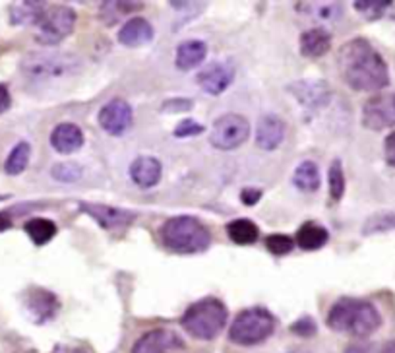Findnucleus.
<instances>
[{"mask_svg": "<svg viewBox=\"0 0 395 353\" xmlns=\"http://www.w3.org/2000/svg\"><path fill=\"white\" fill-rule=\"evenodd\" d=\"M337 67L343 80L359 91H378L389 84L386 60L362 37L353 39L339 49Z\"/></svg>", "mask_w": 395, "mask_h": 353, "instance_id": "nucleus-1", "label": "nucleus"}, {"mask_svg": "<svg viewBox=\"0 0 395 353\" xmlns=\"http://www.w3.org/2000/svg\"><path fill=\"white\" fill-rule=\"evenodd\" d=\"M382 317L370 301L343 297L329 309L328 326L336 332H345L351 336H368L380 328Z\"/></svg>", "mask_w": 395, "mask_h": 353, "instance_id": "nucleus-2", "label": "nucleus"}, {"mask_svg": "<svg viewBox=\"0 0 395 353\" xmlns=\"http://www.w3.org/2000/svg\"><path fill=\"white\" fill-rule=\"evenodd\" d=\"M163 245L176 254H196L204 252L212 243V233L204 223L192 215L171 218L159 229Z\"/></svg>", "mask_w": 395, "mask_h": 353, "instance_id": "nucleus-3", "label": "nucleus"}, {"mask_svg": "<svg viewBox=\"0 0 395 353\" xmlns=\"http://www.w3.org/2000/svg\"><path fill=\"white\" fill-rule=\"evenodd\" d=\"M227 318L229 310L225 303L215 299V297H205L186 309V313L181 318V324L192 338L213 340L217 338L221 330L225 328Z\"/></svg>", "mask_w": 395, "mask_h": 353, "instance_id": "nucleus-4", "label": "nucleus"}, {"mask_svg": "<svg viewBox=\"0 0 395 353\" xmlns=\"http://www.w3.org/2000/svg\"><path fill=\"white\" fill-rule=\"evenodd\" d=\"M275 330V317L268 309L252 307L242 310L229 328V340L236 346H258Z\"/></svg>", "mask_w": 395, "mask_h": 353, "instance_id": "nucleus-5", "label": "nucleus"}, {"mask_svg": "<svg viewBox=\"0 0 395 353\" xmlns=\"http://www.w3.org/2000/svg\"><path fill=\"white\" fill-rule=\"evenodd\" d=\"M74 26H76V12L70 6L57 4L43 12L37 23L35 39L43 45H57L72 33Z\"/></svg>", "mask_w": 395, "mask_h": 353, "instance_id": "nucleus-6", "label": "nucleus"}, {"mask_svg": "<svg viewBox=\"0 0 395 353\" xmlns=\"http://www.w3.org/2000/svg\"><path fill=\"white\" fill-rule=\"evenodd\" d=\"M248 121L242 115L231 113V115H223L215 121L210 142L213 144V147L227 152V150H236L239 146H242L244 142L248 140Z\"/></svg>", "mask_w": 395, "mask_h": 353, "instance_id": "nucleus-7", "label": "nucleus"}, {"mask_svg": "<svg viewBox=\"0 0 395 353\" xmlns=\"http://www.w3.org/2000/svg\"><path fill=\"white\" fill-rule=\"evenodd\" d=\"M181 349H184V342L178 338V334L157 328L139 336L132 353H178Z\"/></svg>", "mask_w": 395, "mask_h": 353, "instance_id": "nucleus-8", "label": "nucleus"}, {"mask_svg": "<svg viewBox=\"0 0 395 353\" xmlns=\"http://www.w3.org/2000/svg\"><path fill=\"white\" fill-rule=\"evenodd\" d=\"M80 210L91 215L103 229H126L136 220V213L125 208H113L96 202H80Z\"/></svg>", "mask_w": 395, "mask_h": 353, "instance_id": "nucleus-9", "label": "nucleus"}, {"mask_svg": "<svg viewBox=\"0 0 395 353\" xmlns=\"http://www.w3.org/2000/svg\"><path fill=\"white\" fill-rule=\"evenodd\" d=\"M362 125L370 130H384L395 125V103L391 97L376 96L362 107Z\"/></svg>", "mask_w": 395, "mask_h": 353, "instance_id": "nucleus-10", "label": "nucleus"}, {"mask_svg": "<svg viewBox=\"0 0 395 353\" xmlns=\"http://www.w3.org/2000/svg\"><path fill=\"white\" fill-rule=\"evenodd\" d=\"M132 118H134V113H132L130 105L126 103L125 99H113L99 113V125L110 136H120L130 128Z\"/></svg>", "mask_w": 395, "mask_h": 353, "instance_id": "nucleus-11", "label": "nucleus"}, {"mask_svg": "<svg viewBox=\"0 0 395 353\" xmlns=\"http://www.w3.org/2000/svg\"><path fill=\"white\" fill-rule=\"evenodd\" d=\"M23 74L31 80H47L57 78L66 70V60L57 55H41V52H30L22 62Z\"/></svg>", "mask_w": 395, "mask_h": 353, "instance_id": "nucleus-12", "label": "nucleus"}, {"mask_svg": "<svg viewBox=\"0 0 395 353\" xmlns=\"http://www.w3.org/2000/svg\"><path fill=\"white\" fill-rule=\"evenodd\" d=\"M25 309L30 310L35 323H47V320L57 317V313H59V297L43 287H33L25 293Z\"/></svg>", "mask_w": 395, "mask_h": 353, "instance_id": "nucleus-13", "label": "nucleus"}, {"mask_svg": "<svg viewBox=\"0 0 395 353\" xmlns=\"http://www.w3.org/2000/svg\"><path fill=\"white\" fill-rule=\"evenodd\" d=\"M234 68L229 62H213L198 74V84L210 96H221L233 84Z\"/></svg>", "mask_w": 395, "mask_h": 353, "instance_id": "nucleus-14", "label": "nucleus"}, {"mask_svg": "<svg viewBox=\"0 0 395 353\" xmlns=\"http://www.w3.org/2000/svg\"><path fill=\"white\" fill-rule=\"evenodd\" d=\"M289 91L307 109H322V107H326L329 103V97H331L328 84L320 80L294 82V84L289 86Z\"/></svg>", "mask_w": 395, "mask_h": 353, "instance_id": "nucleus-15", "label": "nucleus"}, {"mask_svg": "<svg viewBox=\"0 0 395 353\" xmlns=\"http://www.w3.org/2000/svg\"><path fill=\"white\" fill-rule=\"evenodd\" d=\"M163 167L161 162L151 155H139L130 165V179L139 189H151L159 183Z\"/></svg>", "mask_w": 395, "mask_h": 353, "instance_id": "nucleus-16", "label": "nucleus"}, {"mask_svg": "<svg viewBox=\"0 0 395 353\" xmlns=\"http://www.w3.org/2000/svg\"><path fill=\"white\" fill-rule=\"evenodd\" d=\"M285 130L287 126L281 118L275 115H265L258 123L256 144L265 152H271V150L281 146V142L285 138Z\"/></svg>", "mask_w": 395, "mask_h": 353, "instance_id": "nucleus-17", "label": "nucleus"}, {"mask_svg": "<svg viewBox=\"0 0 395 353\" xmlns=\"http://www.w3.org/2000/svg\"><path fill=\"white\" fill-rule=\"evenodd\" d=\"M154 28L151 23L144 20V18H132L120 28L118 31V43L136 49V47H144L151 39H154Z\"/></svg>", "mask_w": 395, "mask_h": 353, "instance_id": "nucleus-18", "label": "nucleus"}, {"mask_svg": "<svg viewBox=\"0 0 395 353\" xmlns=\"http://www.w3.org/2000/svg\"><path fill=\"white\" fill-rule=\"evenodd\" d=\"M51 144L59 154H74L84 146V133L72 123H60L51 133Z\"/></svg>", "mask_w": 395, "mask_h": 353, "instance_id": "nucleus-19", "label": "nucleus"}, {"mask_svg": "<svg viewBox=\"0 0 395 353\" xmlns=\"http://www.w3.org/2000/svg\"><path fill=\"white\" fill-rule=\"evenodd\" d=\"M331 47V35L326 28H312L300 35V52L304 57L316 59L324 57Z\"/></svg>", "mask_w": 395, "mask_h": 353, "instance_id": "nucleus-20", "label": "nucleus"}, {"mask_svg": "<svg viewBox=\"0 0 395 353\" xmlns=\"http://www.w3.org/2000/svg\"><path fill=\"white\" fill-rule=\"evenodd\" d=\"M205 55H207V45L198 39L184 41L176 47V68L178 70H192V68L200 67L204 62Z\"/></svg>", "mask_w": 395, "mask_h": 353, "instance_id": "nucleus-21", "label": "nucleus"}, {"mask_svg": "<svg viewBox=\"0 0 395 353\" xmlns=\"http://www.w3.org/2000/svg\"><path fill=\"white\" fill-rule=\"evenodd\" d=\"M328 229L318 225V223L308 221V223H304V225L297 231V239H294V241L299 243V247L302 250H318L328 243Z\"/></svg>", "mask_w": 395, "mask_h": 353, "instance_id": "nucleus-22", "label": "nucleus"}, {"mask_svg": "<svg viewBox=\"0 0 395 353\" xmlns=\"http://www.w3.org/2000/svg\"><path fill=\"white\" fill-rule=\"evenodd\" d=\"M297 10L307 14L310 20L318 23L336 22L337 18L343 12L341 4H333V2H307V4H297Z\"/></svg>", "mask_w": 395, "mask_h": 353, "instance_id": "nucleus-23", "label": "nucleus"}, {"mask_svg": "<svg viewBox=\"0 0 395 353\" xmlns=\"http://www.w3.org/2000/svg\"><path fill=\"white\" fill-rule=\"evenodd\" d=\"M47 10L43 2H20L10 6V22L14 26H37Z\"/></svg>", "mask_w": 395, "mask_h": 353, "instance_id": "nucleus-24", "label": "nucleus"}, {"mask_svg": "<svg viewBox=\"0 0 395 353\" xmlns=\"http://www.w3.org/2000/svg\"><path fill=\"white\" fill-rule=\"evenodd\" d=\"M293 184L302 192H316L320 189V171L314 162H302L294 169L293 173Z\"/></svg>", "mask_w": 395, "mask_h": 353, "instance_id": "nucleus-25", "label": "nucleus"}, {"mask_svg": "<svg viewBox=\"0 0 395 353\" xmlns=\"http://www.w3.org/2000/svg\"><path fill=\"white\" fill-rule=\"evenodd\" d=\"M227 235L236 245H252L256 243L260 237V229L252 220L241 218V220L231 221L227 225Z\"/></svg>", "mask_w": 395, "mask_h": 353, "instance_id": "nucleus-26", "label": "nucleus"}, {"mask_svg": "<svg viewBox=\"0 0 395 353\" xmlns=\"http://www.w3.org/2000/svg\"><path fill=\"white\" fill-rule=\"evenodd\" d=\"M25 233L35 245H47L52 237L57 235V225L51 220L35 218V220H30L25 223Z\"/></svg>", "mask_w": 395, "mask_h": 353, "instance_id": "nucleus-27", "label": "nucleus"}, {"mask_svg": "<svg viewBox=\"0 0 395 353\" xmlns=\"http://www.w3.org/2000/svg\"><path fill=\"white\" fill-rule=\"evenodd\" d=\"M31 157V146L28 142H20L12 147V152L8 155L6 163H4V171L8 175H20L25 171L28 163Z\"/></svg>", "mask_w": 395, "mask_h": 353, "instance_id": "nucleus-28", "label": "nucleus"}, {"mask_svg": "<svg viewBox=\"0 0 395 353\" xmlns=\"http://www.w3.org/2000/svg\"><path fill=\"white\" fill-rule=\"evenodd\" d=\"M395 229V212H378L370 215L362 225V235H374Z\"/></svg>", "mask_w": 395, "mask_h": 353, "instance_id": "nucleus-29", "label": "nucleus"}, {"mask_svg": "<svg viewBox=\"0 0 395 353\" xmlns=\"http://www.w3.org/2000/svg\"><path fill=\"white\" fill-rule=\"evenodd\" d=\"M139 6L142 4H136V2H105L101 4V18L107 26H113L118 18L136 12L139 10Z\"/></svg>", "mask_w": 395, "mask_h": 353, "instance_id": "nucleus-30", "label": "nucleus"}, {"mask_svg": "<svg viewBox=\"0 0 395 353\" xmlns=\"http://www.w3.org/2000/svg\"><path fill=\"white\" fill-rule=\"evenodd\" d=\"M389 6H391L389 0H357L355 2L357 12L365 16L366 20H378L386 14V10Z\"/></svg>", "mask_w": 395, "mask_h": 353, "instance_id": "nucleus-31", "label": "nucleus"}, {"mask_svg": "<svg viewBox=\"0 0 395 353\" xmlns=\"http://www.w3.org/2000/svg\"><path fill=\"white\" fill-rule=\"evenodd\" d=\"M328 181H329V194H331V200H339L343 198L345 192V173L343 167H341V162H333L331 167H329L328 173Z\"/></svg>", "mask_w": 395, "mask_h": 353, "instance_id": "nucleus-32", "label": "nucleus"}, {"mask_svg": "<svg viewBox=\"0 0 395 353\" xmlns=\"http://www.w3.org/2000/svg\"><path fill=\"white\" fill-rule=\"evenodd\" d=\"M293 239L289 235H283V233H277V235H270L265 239V247L270 250L271 254L275 257H285L293 250Z\"/></svg>", "mask_w": 395, "mask_h": 353, "instance_id": "nucleus-33", "label": "nucleus"}, {"mask_svg": "<svg viewBox=\"0 0 395 353\" xmlns=\"http://www.w3.org/2000/svg\"><path fill=\"white\" fill-rule=\"evenodd\" d=\"M52 176H55L57 181H62V183H74V181H78L81 176V167L70 162L57 163V165L52 167Z\"/></svg>", "mask_w": 395, "mask_h": 353, "instance_id": "nucleus-34", "label": "nucleus"}, {"mask_svg": "<svg viewBox=\"0 0 395 353\" xmlns=\"http://www.w3.org/2000/svg\"><path fill=\"white\" fill-rule=\"evenodd\" d=\"M205 128L204 125L196 123L194 118H184L181 121L175 128V136L176 138H190V136H198V134L204 133Z\"/></svg>", "mask_w": 395, "mask_h": 353, "instance_id": "nucleus-35", "label": "nucleus"}, {"mask_svg": "<svg viewBox=\"0 0 395 353\" xmlns=\"http://www.w3.org/2000/svg\"><path fill=\"white\" fill-rule=\"evenodd\" d=\"M291 332L297 336H302V338H310L318 332V324L314 323L312 317H300L297 323L291 324Z\"/></svg>", "mask_w": 395, "mask_h": 353, "instance_id": "nucleus-36", "label": "nucleus"}, {"mask_svg": "<svg viewBox=\"0 0 395 353\" xmlns=\"http://www.w3.org/2000/svg\"><path fill=\"white\" fill-rule=\"evenodd\" d=\"M262 198V191L260 189H242L241 192V200L242 204H246V206H254L258 204Z\"/></svg>", "mask_w": 395, "mask_h": 353, "instance_id": "nucleus-37", "label": "nucleus"}, {"mask_svg": "<svg viewBox=\"0 0 395 353\" xmlns=\"http://www.w3.org/2000/svg\"><path fill=\"white\" fill-rule=\"evenodd\" d=\"M384 154H386V162L395 167V133H391L384 142Z\"/></svg>", "mask_w": 395, "mask_h": 353, "instance_id": "nucleus-38", "label": "nucleus"}, {"mask_svg": "<svg viewBox=\"0 0 395 353\" xmlns=\"http://www.w3.org/2000/svg\"><path fill=\"white\" fill-rule=\"evenodd\" d=\"M192 101L190 99H168L167 103L163 105V111H190Z\"/></svg>", "mask_w": 395, "mask_h": 353, "instance_id": "nucleus-39", "label": "nucleus"}, {"mask_svg": "<svg viewBox=\"0 0 395 353\" xmlns=\"http://www.w3.org/2000/svg\"><path fill=\"white\" fill-rule=\"evenodd\" d=\"M10 105H12V97H10V91L4 84H0V115L2 113H6L10 109Z\"/></svg>", "mask_w": 395, "mask_h": 353, "instance_id": "nucleus-40", "label": "nucleus"}, {"mask_svg": "<svg viewBox=\"0 0 395 353\" xmlns=\"http://www.w3.org/2000/svg\"><path fill=\"white\" fill-rule=\"evenodd\" d=\"M343 353H368V346H365V344H353Z\"/></svg>", "mask_w": 395, "mask_h": 353, "instance_id": "nucleus-41", "label": "nucleus"}, {"mask_svg": "<svg viewBox=\"0 0 395 353\" xmlns=\"http://www.w3.org/2000/svg\"><path fill=\"white\" fill-rule=\"evenodd\" d=\"M10 225H12L10 218L4 215V213H0V233H2V231H6V229H10Z\"/></svg>", "mask_w": 395, "mask_h": 353, "instance_id": "nucleus-42", "label": "nucleus"}, {"mask_svg": "<svg viewBox=\"0 0 395 353\" xmlns=\"http://www.w3.org/2000/svg\"><path fill=\"white\" fill-rule=\"evenodd\" d=\"M51 353H86V352H81V349H76V347L59 346V347H55Z\"/></svg>", "mask_w": 395, "mask_h": 353, "instance_id": "nucleus-43", "label": "nucleus"}, {"mask_svg": "<svg viewBox=\"0 0 395 353\" xmlns=\"http://www.w3.org/2000/svg\"><path fill=\"white\" fill-rule=\"evenodd\" d=\"M380 353H395V340H389V342H386V344L382 346Z\"/></svg>", "mask_w": 395, "mask_h": 353, "instance_id": "nucleus-44", "label": "nucleus"}, {"mask_svg": "<svg viewBox=\"0 0 395 353\" xmlns=\"http://www.w3.org/2000/svg\"><path fill=\"white\" fill-rule=\"evenodd\" d=\"M394 103H395V97H394Z\"/></svg>", "mask_w": 395, "mask_h": 353, "instance_id": "nucleus-45", "label": "nucleus"}]
</instances>
